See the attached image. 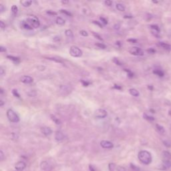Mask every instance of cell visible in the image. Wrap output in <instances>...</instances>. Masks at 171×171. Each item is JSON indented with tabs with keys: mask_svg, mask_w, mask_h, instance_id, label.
<instances>
[{
	"mask_svg": "<svg viewBox=\"0 0 171 171\" xmlns=\"http://www.w3.org/2000/svg\"><path fill=\"white\" fill-rule=\"evenodd\" d=\"M4 158H5V156H4L3 151H2V150H0V160H1V161L4 160Z\"/></svg>",
	"mask_w": 171,
	"mask_h": 171,
	"instance_id": "8d00e7d4",
	"label": "cell"
},
{
	"mask_svg": "<svg viewBox=\"0 0 171 171\" xmlns=\"http://www.w3.org/2000/svg\"><path fill=\"white\" fill-rule=\"evenodd\" d=\"M169 114L171 116V111H170V112H169Z\"/></svg>",
	"mask_w": 171,
	"mask_h": 171,
	"instance_id": "680465c9",
	"label": "cell"
},
{
	"mask_svg": "<svg viewBox=\"0 0 171 171\" xmlns=\"http://www.w3.org/2000/svg\"><path fill=\"white\" fill-rule=\"evenodd\" d=\"M0 93H1V94L4 93V90H3V88H1V89H0Z\"/></svg>",
	"mask_w": 171,
	"mask_h": 171,
	"instance_id": "9f6ffc18",
	"label": "cell"
},
{
	"mask_svg": "<svg viewBox=\"0 0 171 171\" xmlns=\"http://www.w3.org/2000/svg\"><path fill=\"white\" fill-rule=\"evenodd\" d=\"M7 117L10 122L17 123L19 121V118L13 110L9 109L7 110Z\"/></svg>",
	"mask_w": 171,
	"mask_h": 171,
	"instance_id": "3957f363",
	"label": "cell"
},
{
	"mask_svg": "<svg viewBox=\"0 0 171 171\" xmlns=\"http://www.w3.org/2000/svg\"><path fill=\"white\" fill-rule=\"evenodd\" d=\"M158 46L160 47H161L162 48H163L167 51H170L171 50V45L167 44V43L165 42H159L158 43Z\"/></svg>",
	"mask_w": 171,
	"mask_h": 171,
	"instance_id": "5bb4252c",
	"label": "cell"
},
{
	"mask_svg": "<svg viewBox=\"0 0 171 171\" xmlns=\"http://www.w3.org/2000/svg\"><path fill=\"white\" fill-rule=\"evenodd\" d=\"M126 72H127V74H128V76H129V77H130V78H132V77H133L134 76V74H133V73L130 71V70H127V69H125L124 70Z\"/></svg>",
	"mask_w": 171,
	"mask_h": 171,
	"instance_id": "4dcf8cb0",
	"label": "cell"
},
{
	"mask_svg": "<svg viewBox=\"0 0 171 171\" xmlns=\"http://www.w3.org/2000/svg\"><path fill=\"white\" fill-rule=\"evenodd\" d=\"M104 4L107 6H111L112 4V1H109V0H107V1H104Z\"/></svg>",
	"mask_w": 171,
	"mask_h": 171,
	"instance_id": "74e56055",
	"label": "cell"
},
{
	"mask_svg": "<svg viewBox=\"0 0 171 171\" xmlns=\"http://www.w3.org/2000/svg\"><path fill=\"white\" fill-rule=\"evenodd\" d=\"M60 12H61V13L66 14V15H67V16H72V14H70L68 11H67V10L61 9V10H60Z\"/></svg>",
	"mask_w": 171,
	"mask_h": 171,
	"instance_id": "f546056e",
	"label": "cell"
},
{
	"mask_svg": "<svg viewBox=\"0 0 171 171\" xmlns=\"http://www.w3.org/2000/svg\"><path fill=\"white\" fill-rule=\"evenodd\" d=\"M100 19L101 20V22L102 23H103L104 24V25H106V24H108V21H107V19H105L104 17H100Z\"/></svg>",
	"mask_w": 171,
	"mask_h": 171,
	"instance_id": "d590c367",
	"label": "cell"
},
{
	"mask_svg": "<svg viewBox=\"0 0 171 171\" xmlns=\"http://www.w3.org/2000/svg\"><path fill=\"white\" fill-rule=\"evenodd\" d=\"M12 94H13V95L14 96L17 97V98H19V93L17 92V90L14 89L13 90H12Z\"/></svg>",
	"mask_w": 171,
	"mask_h": 171,
	"instance_id": "1f68e13d",
	"label": "cell"
},
{
	"mask_svg": "<svg viewBox=\"0 0 171 171\" xmlns=\"http://www.w3.org/2000/svg\"><path fill=\"white\" fill-rule=\"evenodd\" d=\"M116 9L120 11H125V9H126L125 6L122 4H117L116 5Z\"/></svg>",
	"mask_w": 171,
	"mask_h": 171,
	"instance_id": "ffe728a7",
	"label": "cell"
},
{
	"mask_svg": "<svg viewBox=\"0 0 171 171\" xmlns=\"http://www.w3.org/2000/svg\"><path fill=\"white\" fill-rule=\"evenodd\" d=\"M20 4H21L24 7H29L31 6V4H32V1H30V0H24V1H20Z\"/></svg>",
	"mask_w": 171,
	"mask_h": 171,
	"instance_id": "d6986e66",
	"label": "cell"
},
{
	"mask_svg": "<svg viewBox=\"0 0 171 171\" xmlns=\"http://www.w3.org/2000/svg\"><path fill=\"white\" fill-rule=\"evenodd\" d=\"M0 52H6V48L4 46L0 47Z\"/></svg>",
	"mask_w": 171,
	"mask_h": 171,
	"instance_id": "f6af8a7d",
	"label": "cell"
},
{
	"mask_svg": "<svg viewBox=\"0 0 171 171\" xmlns=\"http://www.w3.org/2000/svg\"><path fill=\"white\" fill-rule=\"evenodd\" d=\"M95 46H97V47H98L99 48H100V49H103V50H104V49L106 48V46H105V45L102 44V43H97V44H95Z\"/></svg>",
	"mask_w": 171,
	"mask_h": 171,
	"instance_id": "83f0119b",
	"label": "cell"
},
{
	"mask_svg": "<svg viewBox=\"0 0 171 171\" xmlns=\"http://www.w3.org/2000/svg\"><path fill=\"white\" fill-rule=\"evenodd\" d=\"M113 62H114L116 64L119 65V66H121V65H122L121 62H120V60L119 59H117V58L113 59Z\"/></svg>",
	"mask_w": 171,
	"mask_h": 171,
	"instance_id": "836d02e7",
	"label": "cell"
},
{
	"mask_svg": "<svg viewBox=\"0 0 171 171\" xmlns=\"http://www.w3.org/2000/svg\"><path fill=\"white\" fill-rule=\"evenodd\" d=\"M11 12H12V14H13L14 16H16V15L17 14V12H18V7H17V6H16V5L12 6Z\"/></svg>",
	"mask_w": 171,
	"mask_h": 171,
	"instance_id": "7402d4cb",
	"label": "cell"
},
{
	"mask_svg": "<svg viewBox=\"0 0 171 171\" xmlns=\"http://www.w3.org/2000/svg\"><path fill=\"white\" fill-rule=\"evenodd\" d=\"M153 74H154L155 75H157V76L159 77H163L165 76L164 72H163L161 70H159V69H155L153 70Z\"/></svg>",
	"mask_w": 171,
	"mask_h": 171,
	"instance_id": "e0dca14e",
	"label": "cell"
},
{
	"mask_svg": "<svg viewBox=\"0 0 171 171\" xmlns=\"http://www.w3.org/2000/svg\"><path fill=\"white\" fill-rule=\"evenodd\" d=\"M33 78L29 76H24L20 78V81L24 84H31L33 82Z\"/></svg>",
	"mask_w": 171,
	"mask_h": 171,
	"instance_id": "9c48e42d",
	"label": "cell"
},
{
	"mask_svg": "<svg viewBox=\"0 0 171 171\" xmlns=\"http://www.w3.org/2000/svg\"><path fill=\"white\" fill-rule=\"evenodd\" d=\"M65 34L69 38H73L74 37V34H73V32L71 29H66L65 31Z\"/></svg>",
	"mask_w": 171,
	"mask_h": 171,
	"instance_id": "44dd1931",
	"label": "cell"
},
{
	"mask_svg": "<svg viewBox=\"0 0 171 171\" xmlns=\"http://www.w3.org/2000/svg\"><path fill=\"white\" fill-rule=\"evenodd\" d=\"M143 117H144V119L148 120V121H154V118L153 116H149L147 114H146L144 113V114H143Z\"/></svg>",
	"mask_w": 171,
	"mask_h": 171,
	"instance_id": "603a6c76",
	"label": "cell"
},
{
	"mask_svg": "<svg viewBox=\"0 0 171 171\" xmlns=\"http://www.w3.org/2000/svg\"><path fill=\"white\" fill-rule=\"evenodd\" d=\"M163 162H169L171 160V154L168 151H164L162 154Z\"/></svg>",
	"mask_w": 171,
	"mask_h": 171,
	"instance_id": "8fae6325",
	"label": "cell"
},
{
	"mask_svg": "<svg viewBox=\"0 0 171 171\" xmlns=\"http://www.w3.org/2000/svg\"><path fill=\"white\" fill-rule=\"evenodd\" d=\"M100 146L102 148H108V149H110V148H112L114 147V144H112V142L108 141V140H102L100 142Z\"/></svg>",
	"mask_w": 171,
	"mask_h": 171,
	"instance_id": "ba28073f",
	"label": "cell"
},
{
	"mask_svg": "<svg viewBox=\"0 0 171 171\" xmlns=\"http://www.w3.org/2000/svg\"><path fill=\"white\" fill-rule=\"evenodd\" d=\"M93 36H94L96 38H97L98 40H101V41H102L103 40V39L102 38V37L100 36L99 34H96V33H94V32H93Z\"/></svg>",
	"mask_w": 171,
	"mask_h": 171,
	"instance_id": "d6a6232c",
	"label": "cell"
},
{
	"mask_svg": "<svg viewBox=\"0 0 171 171\" xmlns=\"http://www.w3.org/2000/svg\"><path fill=\"white\" fill-rule=\"evenodd\" d=\"M41 132L43 133V134H44L45 136H50L52 133V130H51V128L49 127H42L41 128Z\"/></svg>",
	"mask_w": 171,
	"mask_h": 171,
	"instance_id": "7c38bea8",
	"label": "cell"
},
{
	"mask_svg": "<svg viewBox=\"0 0 171 171\" xmlns=\"http://www.w3.org/2000/svg\"><path fill=\"white\" fill-rule=\"evenodd\" d=\"M89 168L90 171H96V168L93 165H90Z\"/></svg>",
	"mask_w": 171,
	"mask_h": 171,
	"instance_id": "7dc6e473",
	"label": "cell"
},
{
	"mask_svg": "<svg viewBox=\"0 0 171 171\" xmlns=\"http://www.w3.org/2000/svg\"><path fill=\"white\" fill-rule=\"evenodd\" d=\"M148 88H149L150 90H153V87L150 86H148Z\"/></svg>",
	"mask_w": 171,
	"mask_h": 171,
	"instance_id": "6f0895ef",
	"label": "cell"
},
{
	"mask_svg": "<svg viewBox=\"0 0 171 171\" xmlns=\"http://www.w3.org/2000/svg\"><path fill=\"white\" fill-rule=\"evenodd\" d=\"M150 29H151L152 34L154 35L155 37L159 38V37H160V29L159 28V27L157 26V25H152V26H150Z\"/></svg>",
	"mask_w": 171,
	"mask_h": 171,
	"instance_id": "52a82bcc",
	"label": "cell"
},
{
	"mask_svg": "<svg viewBox=\"0 0 171 171\" xmlns=\"http://www.w3.org/2000/svg\"><path fill=\"white\" fill-rule=\"evenodd\" d=\"M5 11H6V7H4V5L0 4V12L2 14V13H4Z\"/></svg>",
	"mask_w": 171,
	"mask_h": 171,
	"instance_id": "e575fe53",
	"label": "cell"
},
{
	"mask_svg": "<svg viewBox=\"0 0 171 171\" xmlns=\"http://www.w3.org/2000/svg\"><path fill=\"white\" fill-rule=\"evenodd\" d=\"M51 119L53 120V122H54L56 124L59 125V124H61V122H60V120L58 119H57V118H56V116H55L51 115Z\"/></svg>",
	"mask_w": 171,
	"mask_h": 171,
	"instance_id": "cb8c5ba5",
	"label": "cell"
},
{
	"mask_svg": "<svg viewBox=\"0 0 171 171\" xmlns=\"http://www.w3.org/2000/svg\"><path fill=\"white\" fill-rule=\"evenodd\" d=\"M49 60H54V61H56V62H59V63H62V62L61 61V60H58V59H56V58H50V57H49L48 58Z\"/></svg>",
	"mask_w": 171,
	"mask_h": 171,
	"instance_id": "681fc988",
	"label": "cell"
},
{
	"mask_svg": "<svg viewBox=\"0 0 171 171\" xmlns=\"http://www.w3.org/2000/svg\"><path fill=\"white\" fill-rule=\"evenodd\" d=\"M114 29H120V25L119 24H116L115 26H114Z\"/></svg>",
	"mask_w": 171,
	"mask_h": 171,
	"instance_id": "f5cc1de1",
	"label": "cell"
},
{
	"mask_svg": "<svg viewBox=\"0 0 171 171\" xmlns=\"http://www.w3.org/2000/svg\"><path fill=\"white\" fill-rule=\"evenodd\" d=\"M108 168H109L110 171H114L115 168H116V165L114 164V163H110L108 165Z\"/></svg>",
	"mask_w": 171,
	"mask_h": 171,
	"instance_id": "4316f807",
	"label": "cell"
},
{
	"mask_svg": "<svg viewBox=\"0 0 171 171\" xmlns=\"http://www.w3.org/2000/svg\"><path fill=\"white\" fill-rule=\"evenodd\" d=\"M80 34L84 37L88 36V32L86 31H85V30H81V31L80 32Z\"/></svg>",
	"mask_w": 171,
	"mask_h": 171,
	"instance_id": "f1b7e54d",
	"label": "cell"
},
{
	"mask_svg": "<svg viewBox=\"0 0 171 171\" xmlns=\"http://www.w3.org/2000/svg\"><path fill=\"white\" fill-rule=\"evenodd\" d=\"M124 17V18H132L133 16H131V15H125Z\"/></svg>",
	"mask_w": 171,
	"mask_h": 171,
	"instance_id": "f907efd6",
	"label": "cell"
},
{
	"mask_svg": "<svg viewBox=\"0 0 171 171\" xmlns=\"http://www.w3.org/2000/svg\"><path fill=\"white\" fill-rule=\"evenodd\" d=\"M22 25L25 29H33L40 26V22L36 17H28V18L22 22Z\"/></svg>",
	"mask_w": 171,
	"mask_h": 171,
	"instance_id": "6da1fadb",
	"label": "cell"
},
{
	"mask_svg": "<svg viewBox=\"0 0 171 171\" xmlns=\"http://www.w3.org/2000/svg\"><path fill=\"white\" fill-rule=\"evenodd\" d=\"M0 27H1L2 29L4 28V27H6V24L4 23L3 21H0Z\"/></svg>",
	"mask_w": 171,
	"mask_h": 171,
	"instance_id": "ee69618b",
	"label": "cell"
},
{
	"mask_svg": "<svg viewBox=\"0 0 171 171\" xmlns=\"http://www.w3.org/2000/svg\"><path fill=\"white\" fill-rule=\"evenodd\" d=\"M93 23L94 24L97 25V26H98L100 27H102V24L100 23V22H98V21H93Z\"/></svg>",
	"mask_w": 171,
	"mask_h": 171,
	"instance_id": "60d3db41",
	"label": "cell"
},
{
	"mask_svg": "<svg viewBox=\"0 0 171 171\" xmlns=\"http://www.w3.org/2000/svg\"><path fill=\"white\" fill-rule=\"evenodd\" d=\"M7 57L8 59L12 60V61H14V62H17V61H19V57H15V56H7Z\"/></svg>",
	"mask_w": 171,
	"mask_h": 171,
	"instance_id": "484cf974",
	"label": "cell"
},
{
	"mask_svg": "<svg viewBox=\"0 0 171 171\" xmlns=\"http://www.w3.org/2000/svg\"><path fill=\"white\" fill-rule=\"evenodd\" d=\"M114 88L116 89H118V90H121L122 89V88L120 87V86H118V85H114Z\"/></svg>",
	"mask_w": 171,
	"mask_h": 171,
	"instance_id": "816d5d0a",
	"label": "cell"
},
{
	"mask_svg": "<svg viewBox=\"0 0 171 171\" xmlns=\"http://www.w3.org/2000/svg\"><path fill=\"white\" fill-rule=\"evenodd\" d=\"M138 159L144 165H149L151 163L152 158L150 153L147 150H141L138 154Z\"/></svg>",
	"mask_w": 171,
	"mask_h": 171,
	"instance_id": "7a4b0ae2",
	"label": "cell"
},
{
	"mask_svg": "<svg viewBox=\"0 0 171 171\" xmlns=\"http://www.w3.org/2000/svg\"><path fill=\"white\" fill-rule=\"evenodd\" d=\"M118 171H126V168L124 167H118V169H117Z\"/></svg>",
	"mask_w": 171,
	"mask_h": 171,
	"instance_id": "b9f144b4",
	"label": "cell"
},
{
	"mask_svg": "<svg viewBox=\"0 0 171 171\" xmlns=\"http://www.w3.org/2000/svg\"><path fill=\"white\" fill-rule=\"evenodd\" d=\"M4 104V102L2 100H0V106H3Z\"/></svg>",
	"mask_w": 171,
	"mask_h": 171,
	"instance_id": "db71d44e",
	"label": "cell"
},
{
	"mask_svg": "<svg viewBox=\"0 0 171 171\" xmlns=\"http://www.w3.org/2000/svg\"><path fill=\"white\" fill-rule=\"evenodd\" d=\"M55 139L56 141H62L64 139V135L62 132L57 131L55 134Z\"/></svg>",
	"mask_w": 171,
	"mask_h": 171,
	"instance_id": "4fadbf2b",
	"label": "cell"
},
{
	"mask_svg": "<svg viewBox=\"0 0 171 171\" xmlns=\"http://www.w3.org/2000/svg\"><path fill=\"white\" fill-rule=\"evenodd\" d=\"M129 92H130V94L133 96H135V97L139 96V95H140L139 92H138L137 90H136L134 88H130L129 90Z\"/></svg>",
	"mask_w": 171,
	"mask_h": 171,
	"instance_id": "ac0fdd59",
	"label": "cell"
},
{
	"mask_svg": "<svg viewBox=\"0 0 171 171\" xmlns=\"http://www.w3.org/2000/svg\"><path fill=\"white\" fill-rule=\"evenodd\" d=\"M81 82H82V84L83 86H88L90 84V82L84 81V80H81Z\"/></svg>",
	"mask_w": 171,
	"mask_h": 171,
	"instance_id": "f35d334b",
	"label": "cell"
},
{
	"mask_svg": "<svg viewBox=\"0 0 171 171\" xmlns=\"http://www.w3.org/2000/svg\"><path fill=\"white\" fill-rule=\"evenodd\" d=\"M129 52L132 55L134 56H143L144 55V52L143 50L138 47H132L129 50Z\"/></svg>",
	"mask_w": 171,
	"mask_h": 171,
	"instance_id": "5b68a950",
	"label": "cell"
},
{
	"mask_svg": "<svg viewBox=\"0 0 171 171\" xmlns=\"http://www.w3.org/2000/svg\"><path fill=\"white\" fill-rule=\"evenodd\" d=\"M47 14L52 15V16H56L57 15V13H56V12H54V11H51V10H48V11H47Z\"/></svg>",
	"mask_w": 171,
	"mask_h": 171,
	"instance_id": "ab89813d",
	"label": "cell"
},
{
	"mask_svg": "<svg viewBox=\"0 0 171 171\" xmlns=\"http://www.w3.org/2000/svg\"><path fill=\"white\" fill-rule=\"evenodd\" d=\"M94 116L98 119H104L107 116V112L104 109H97L94 112Z\"/></svg>",
	"mask_w": 171,
	"mask_h": 171,
	"instance_id": "8992f818",
	"label": "cell"
},
{
	"mask_svg": "<svg viewBox=\"0 0 171 171\" xmlns=\"http://www.w3.org/2000/svg\"><path fill=\"white\" fill-rule=\"evenodd\" d=\"M5 74V71H4V70L3 69V67H1L0 68V74H1V76H4Z\"/></svg>",
	"mask_w": 171,
	"mask_h": 171,
	"instance_id": "7bdbcfd3",
	"label": "cell"
},
{
	"mask_svg": "<svg viewBox=\"0 0 171 171\" xmlns=\"http://www.w3.org/2000/svg\"><path fill=\"white\" fill-rule=\"evenodd\" d=\"M62 3L63 4H66L68 3V1H62Z\"/></svg>",
	"mask_w": 171,
	"mask_h": 171,
	"instance_id": "11a10c76",
	"label": "cell"
},
{
	"mask_svg": "<svg viewBox=\"0 0 171 171\" xmlns=\"http://www.w3.org/2000/svg\"><path fill=\"white\" fill-rule=\"evenodd\" d=\"M70 54L72 57H79L82 56V51L80 50L78 47L72 46L70 48Z\"/></svg>",
	"mask_w": 171,
	"mask_h": 171,
	"instance_id": "277c9868",
	"label": "cell"
},
{
	"mask_svg": "<svg viewBox=\"0 0 171 171\" xmlns=\"http://www.w3.org/2000/svg\"><path fill=\"white\" fill-rule=\"evenodd\" d=\"M127 41L129 42H131V43H137V40H135V39H129V40H128Z\"/></svg>",
	"mask_w": 171,
	"mask_h": 171,
	"instance_id": "c3c4849f",
	"label": "cell"
},
{
	"mask_svg": "<svg viewBox=\"0 0 171 171\" xmlns=\"http://www.w3.org/2000/svg\"><path fill=\"white\" fill-rule=\"evenodd\" d=\"M56 24H58V25H64L65 24V20L63 19L62 17H57L56 19Z\"/></svg>",
	"mask_w": 171,
	"mask_h": 171,
	"instance_id": "d4e9b609",
	"label": "cell"
},
{
	"mask_svg": "<svg viewBox=\"0 0 171 171\" xmlns=\"http://www.w3.org/2000/svg\"><path fill=\"white\" fill-rule=\"evenodd\" d=\"M148 52L150 53V54H154V53L156 52L155 51V50L154 49H152V48H150L149 50H148Z\"/></svg>",
	"mask_w": 171,
	"mask_h": 171,
	"instance_id": "bcb514c9",
	"label": "cell"
},
{
	"mask_svg": "<svg viewBox=\"0 0 171 171\" xmlns=\"http://www.w3.org/2000/svg\"><path fill=\"white\" fill-rule=\"evenodd\" d=\"M156 129H157V132L160 134H165V128L160 126L159 124H156Z\"/></svg>",
	"mask_w": 171,
	"mask_h": 171,
	"instance_id": "9a60e30c",
	"label": "cell"
},
{
	"mask_svg": "<svg viewBox=\"0 0 171 171\" xmlns=\"http://www.w3.org/2000/svg\"><path fill=\"white\" fill-rule=\"evenodd\" d=\"M26 163L24 162H22V161H20L18 162L15 166V168H16V170L17 171H22L23 170H24V168H26Z\"/></svg>",
	"mask_w": 171,
	"mask_h": 171,
	"instance_id": "30bf717a",
	"label": "cell"
},
{
	"mask_svg": "<svg viewBox=\"0 0 171 171\" xmlns=\"http://www.w3.org/2000/svg\"><path fill=\"white\" fill-rule=\"evenodd\" d=\"M40 168H41L42 170H48L50 168V167L48 162L46 161H43L41 162V164H40Z\"/></svg>",
	"mask_w": 171,
	"mask_h": 171,
	"instance_id": "2e32d148",
	"label": "cell"
}]
</instances>
